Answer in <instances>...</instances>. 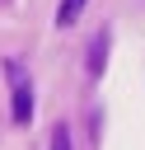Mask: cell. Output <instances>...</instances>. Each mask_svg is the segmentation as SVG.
I'll return each instance as SVG.
<instances>
[{"label":"cell","mask_w":145,"mask_h":150,"mask_svg":"<svg viewBox=\"0 0 145 150\" xmlns=\"http://www.w3.org/2000/svg\"><path fill=\"white\" fill-rule=\"evenodd\" d=\"M80 14H84V0H61V9H56V23H61V28H70Z\"/></svg>","instance_id":"3"},{"label":"cell","mask_w":145,"mask_h":150,"mask_svg":"<svg viewBox=\"0 0 145 150\" xmlns=\"http://www.w3.org/2000/svg\"><path fill=\"white\" fill-rule=\"evenodd\" d=\"M0 5H5V0H0Z\"/></svg>","instance_id":"5"},{"label":"cell","mask_w":145,"mask_h":150,"mask_svg":"<svg viewBox=\"0 0 145 150\" xmlns=\"http://www.w3.org/2000/svg\"><path fill=\"white\" fill-rule=\"evenodd\" d=\"M51 150H70V127H65V122L51 127Z\"/></svg>","instance_id":"4"},{"label":"cell","mask_w":145,"mask_h":150,"mask_svg":"<svg viewBox=\"0 0 145 150\" xmlns=\"http://www.w3.org/2000/svg\"><path fill=\"white\" fill-rule=\"evenodd\" d=\"M5 75H9V112L19 127H28L33 122V80L23 75L19 61H5Z\"/></svg>","instance_id":"1"},{"label":"cell","mask_w":145,"mask_h":150,"mask_svg":"<svg viewBox=\"0 0 145 150\" xmlns=\"http://www.w3.org/2000/svg\"><path fill=\"white\" fill-rule=\"evenodd\" d=\"M103 66H108V33H98V38L89 42V75L98 80V75H103Z\"/></svg>","instance_id":"2"}]
</instances>
